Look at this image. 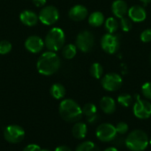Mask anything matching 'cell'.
<instances>
[{
    "label": "cell",
    "instance_id": "obj_1",
    "mask_svg": "<svg viewBox=\"0 0 151 151\" xmlns=\"http://www.w3.org/2000/svg\"><path fill=\"white\" fill-rule=\"evenodd\" d=\"M60 59L55 52L43 53L37 60L36 68L38 72L43 76H51L60 68Z\"/></svg>",
    "mask_w": 151,
    "mask_h": 151
},
{
    "label": "cell",
    "instance_id": "obj_2",
    "mask_svg": "<svg viewBox=\"0 0 151 151\" xmlns=\"http://www.w3.org/2000/svg\"><path fill=\"white\" fill-rule=\"evenodd\" d=\"M61 118L69 123H76L82 118V108L73 100L65 99L62 101L58 108Z\"/></svg>",
    "mask_w": 151,
    "mask_h": 151
},
{
    "label": "cell",
    "instance_id": "obj_3",
    "mask_svg": "<svg viewBox=\"0 0 151 151\" xmlns=\"http://www.w3.org/2000/svg\"><path fill=\"white\" fill-rule=\"evenodd\" d=\"M150 144L148 134L140 129L132 131L125 139L126 147L131 151H144Z\"/></svg>",
    "mask_w": 151,
    "mask_h": 151
},
{
    "label": "cell",
    "instance_id": "obj_4",
    "mask_svg": "<svg viewBox=\"0 0 151 151\" xmlns=\"http://www.w3.org/2000/svg\"><path fill=\"white\" fill-rule=\"evenodd\" d=\"M65 42V35L62 28H52L46 35L44 44L49 51L57 52L63 48Z\"/></svg>",
    "mask_w": 151,
    "mask_h": 151
},
{
    "label": "cell",
    "instance_id": "obj_5",
    "mask_svg": "<svg viewBox=\"0 0 151 151\" xmlns=\"http://www.w3.org/2000/svg\"><path fill=\"white\" fill-rule=\"evenodd\" d=\"M95 45V36L93 33L89 30L81 31L76 37V46L77 49L83 53L90 52Z\"/></svg>",
    "mask_w": 151,
    "mask_h": 151
},
{
    "label": "cell",
    "instance_id": "obj_6",
    "mask_svg": "<svg viewBox=\"0 0 151 151\" xmlns=\"http://www.w3.org/2000/svg\"><path fill=\"white\" fill-rule=\"evenodd\" d=\"M116 126L110 123H104L97 126L96 130V138L102 142H111L117 137Z\"/></svg>",
    "mask_w": 151,
    "mask_h": 151
},
{
    "label": "cell",
    "instance_id": "obj_7",
    "mask_svg": "<svg viewBox=\"0 0 151 151\" xmlns=\"http://www.w3.org/2000/svg\"><path fill=\"white\" fill-rule=\"evenodd\" d=\"M136 101L134 104V115L139 119H148L151 117V102L147 100L141 99L140 95H136Z\"/></svg>",
    "mask_w": 151,
    "mask_h": 151
},
{
    "label": "cell",
    "instance_id": "obj_8",
    "mask_svg": "<svg viewBox=\"0 0 151 151\" xmlns=\"http://www.w3.org/2000/svg\"><path fill=\"white\" fill-rule=\"evenodd\" d=\"M4 137L10 143H19L25 137L24 129L18 125H10L4 130Z\"/></svg>",
    "mask_w": 151,
    "mask_h": 151
},
{
    "label": "cell",
    "instance_id": "obj_9",
    "mask_svg": "<svg viewBox=\"0 0 151 151\" xmlns=\"http://www.w3.org/2000/svg\"><path fill=\"white\" fill-rule=\"evenodd\" d=\"M38 18L42 24L46 26H50L56 23L59 19V12L55 6L48 5L43 7L40 11Z\"/></svg>",
    "mask_w": 151,
    "mask_h": 151
},
{
    "label": "cell",
    "instance_id": "obj_10",
    "mask_svg": "<svg viewBox=\"0 0 151 151\" xmlns=\"http://www.w3.org/2000/svg\"><path fill=\"white\" fill-rule=\"evenodd\" d=\"M101 83L104 90L108 92H116L122 86L123 79L119 74L109 73L102 78Z\"/></svg>",
    "mask_w": 151,
    "mask_h": 151
},
{
    "label": "cell",
    "instance_id": "obj_11",
    "mask_svg": "<svg viewBox=\"0 0 151 151\" xmlns=\"http://www.w3.org/2000/svg\"><path fill=\"white\" fill-rule=\"evenodd\" d=\"M101 46L105 53L113 54L119 48V38L115 34L107 33L101 39Z\"/></svg>",
    "mask_w": 151,
    "mask_h": 151
},
{
    "label": "cell",
    "instance_id": "obj_12",
    "mask_svg": "<svg viewBox=\"0 0 151 151\" xmlns=\"http://www.w3.org/2000/svg\"><path fill=\"white\" fill-rule=\"evenodd\" d=\"M44 45V41L38 36H30L25 41V48L32 53H40Z\"/></svg>",
    "mask_w": 151,
    "mask_h": 151
},
{
    "label": "cell",
    "instance_id": "obj_13",
    "mask_svg": "<svg viewBox=\"0 0 151 151\" xmlns=\"http://www.w3.org/2000/svg\"><path fill=\"white\" fill-rule=\"evenodd\" d=\"M88 14V11L87 7L81 4H76L73 6L68 12L70 19L74 21H81L85 20Z\"/></svg>",
    "mask_w": 151,
    "mask_h": 151
},
{
    "label": "cell",
    "instance_id": "obj_14",
    "mask_svg": "<svg viewBox=\"0 0 151 151\" xmlns=\"http://www.w3.org/2000/svg\"><path fill=\"white\" fill-rule=\"evenodd\" d=\"M128 17L134 22H142L147 17L146 10L141 5H133L128 9Z\"/></svg>",
    "mask_w": 151,
    "mask_h": 151
},
{
    "label": "cell",
    "instance_id": "obj_15",
    "mask_svg": "<svg viewBox=\"0 0 151 151\" xmlns=\"http://www.w3.org/2000/svg\"><path fill=\"white\" fill-rule=\"evenodd\" d=\"M111 11L116 18L121 19L128 12L127 4L124 0H115L111 4Z\"/></svg>",
    "mask_w": 151,
    "mask_h": 151
},
{
    "label": "cell",
    "instance_id": "obj_16",
    "mask_svg": "<svg viewBox=\"0 0 151 151\" xmlns=\"http://www.w3.org/2000/svg\"><path fill=\"white\" fill-rule=\"evenodd\" d=\"M19 20L24 25L28 27H33L37 24L39 18L35 12L29 10H25L19 14Z\"/></svg>",
    "mask_w": 151,
    "mask_h": 151
},
{
    "label": "cell",
    "instance_id": "obj_17",
    "mask_svg": "<svg viewBox=\"0 0 151 151\" xmlns=\"http://www.w3.org/2000/svg\"><path fill=\"white\" fill-rule=\"evenodd\" d=\"M100 107L102 110L108 115L113 114L116 111V101L110 96H104L100 101Z\"/></svg>",
    "mask_w": 151,
    "mask_h": 151
},
{
    "label": "cell",
    "instance_id": "obj_18",
    "mask_svg": "<svg viewBox=\"0 0 151 151\" xmlns=\"http://www.w3.org/2000/svg\"><path fill=\"white\" fill-rule=\"evenodd\" d=\"M88 133V126L83 122H76L72 128V134L75 139L82 140L86 137Z\"/></svg>",
    "mask_w": 151,
    "mask_h": 151
},
{
    "label": "cell",
    "instance_id": "obj_19",
    "mask_svg": "<svg viewBox=\"0 0 151 151\" xmlns=\"http://www.w3.org/2000/svg\"><path fill=\"white\" fill-rule=\"evenodd\" d=\"M88 23L94 28L102 26L104 23V16L101 12H94L88 16Z\"/></svg>",
    "mask_w": 151,
    "mask_h": 151
},
{
    "label": "cell",
    "instance_id": "obj_20",
    "mask_svg": "<svg viewBox=\"0 0 151 151\" xmlns=\"http://www.w3.org/2000/svg\"><path fill=\"white\" fill-rule=\"evenodd\" d=\"M50 95L54 99L61 100L65 95V86L63 85L57 83V84L52 85V86L50 87Z\"/></svg>",
    "mask_w": 151,
    "mask_h": 151
},
{
    "label": "cell",
    "instance_id": "obj_21",
    "mask_svg": "<svg viewBox=\"0 0 151 151\" xmlns=\"http://www.w3.org/2000/svg\"><path fill=\"white\" fill-rule=\"evenodd\" d=\"M77 53V46L73 44H68L66 45H64L62 48V55L64 58L67 60H71L74 58V56Z\"/></svg>",
    "mask_w": 151,
    "mask_h": 151
},
{
    "label": "cell",
    "instance_id": "obj_22",
    "mask_svg": "<svg viewBox=\"0 0 151 151\" xmlns=\"http://www.w3.org/2000/svg\"><path fill=\"white\" fill-rule=\"evenodd\" d=\"M104 27L108 33L114 34L119 27V22L114 17H110L104 21Z\"/></svg>",
    "mask_w": 151,
    "mask_h": 151
},
{
    "label": "cell",
    "instance_id": "obj_23",
    "mask_svg": "<svg viewBox=\"0 0 151 151\" xmlns=\"http://www.w3.org/2000/svg\"><path fill=\"white\" fill-rule=\"evenodd\" d=\"M75 151H100V149L93 142H83L78 145Z\"/></svg>",
    "mask_w": 151,
    "mask_h": 151
},
{
    "label": "cell",
    "instance_id": "obj_24",
    "mask_svg": "<svg viewBox=\"0 0 151 151\" xmlns=\"http://www.w3.org/2000/svg\"><path fill=\"white\" fill-rule=\"evenodd\" d=\"M90 74L93 77L96 78V79H100L103 77L104 74V68L103 66L98 63V62H95L91 65L90 67Z\"/></svg>",
    "mask_w": 151,
    "mask_h": 151
},
{
    "label": "cell",
    "instance_id": "obj_25",
    "mask_svg": "<svg viewBox=\"0 0 151 151\" xmlns=\"http://www.w3.org/2000/svg\"><path fill=\"white\" fill-rule=\"evenodd\" d=\"M133 97L128 93H122L118 97V102L125 108L130 107L133 104Z\"/></svg>",
    "mask_w": 151,
    "mask_h": 151
},
{
    "label": "cell",
    "instance_id": "obj_26",
    "mask_svg": "<svg viewBox=\"0 0 151 151\" xmlns=\"http://www.w3.org/2000/svg\"><path fill=\"white\" fill-rule=\"evenodd\" d=\"M82 112H83V115H85L87 117H91L93 115L97 114V109H96V106L95 104L87 103L83 106Z\"/></svg>",
    "mask_w": 151,
    "mask_h": 151
},
{
    "label": "cell",
    "instance_id": "obj_27",
    "mask_svg": "<svg viewBox=\"0 0 151 151\" xmlns=\"http://www.w3.org/2000/svg\"><path fill=\"white\" fill-rule=\"evenodd\" d=\"M119 26L121 28V29L125 32H128L131 30L132 28V20L130 18H127V17H123L120 19V21H119Z\"/></svg>",
    "mask_w": 151,
    "mask_h": 151
},
{
    "label": "cell",
    "instance_id": "obj_28",
    "mask_svg": "<svg viewBox=\"0 0 151 151\" xmlns=\"http://www.w3.org/2000/svg\"><path fill=\"white\" fill-rule=\"evenodd\" d=\"M12 44L9 41L6 40H2L0 41V54L4 55L7 54L11 52L12 50Z\"/></svg>",
    "mask_w": 151,
    "mask_h": 151
},
{
    "label": "cell",
    "instance_id": "obj_29",
    "mask_svg": "<svg viewBox=\"0 0 151 151\" xmlns=\"http://www.w3.org/2000/svg\"><path fill=\"white\" fill-rule=\"evenodd\" d=\"M142 93L147 99L151 101V82H147L142 86Z\"/></svg>",
    "mask_w": 151,
    "mask_h": 151
},
{
    "label": "cell",
    "instance_id": "obj_30",
    "mask_svg": "<svg viewBox=\"0 0 151 151\" xmlns=\"http://www.w3.org/2000/svg\"><path fill=\"white\" fill-rule=\"evenodd\" d=\"M116 130H117V133L120 135H125L128 130H129V127H128V125L125 122H119L117 125H116Z\"/></svg>",
    "mask_w": 151,
    "mask_h": 151
},
{
    "label": "cell",
    "instance_id": "obj_31",
    "mask_svg": "<svg viewBox=\"0 0 151 151\" xmlns=\"http://www.w3.org/2000/svg\"><path fill=\"white\" fill-rule=\"evenodd\" d=\"M141 40L143 43L151 42V28H147L143 30L141 34Z\"/></svg>",
    "mask_w": 151,
    "mask_h": 151
},
{
    "label": "cell",
    "instance_id": "obj_32",
    "mask_svg": "<svg viewBox=\"0 0 151 151\" xmlns=\"http://www.w3.org/2000/svg\"><path fill=\"white\" fill-rule=\"evenodd\" d=\"M23 151H42V149H41V147L36 144H29L25 147Z\"/></svg>",
    "mask_w": 151,
    "mask_h": 151
},
{
    "label": "cell",
    "instance_id": "obj_33",
    "mask_svg": "<svg viewBox=\"0 0 151 151\" xmlns=\"http://www.w3.org/2000/svg\"><path fill=\"white\" fill-rule=\"evenodd\" d=\"M112 142L115 144L116 148L117 147H121V146H123L125 144V139L122 138V137H116Z\"/></svg>",
    "mask_w": 151,
    "mask_h": 151
},
{
    "label": "cell",
    "instance_id": "obj_34",
    "mask_svg": "<svg viewBox=\"0 0 151 151\" xmlns=\"http://www.w3.org/2000/svg\"><path fill=\"white\" fill-rule=\"evenodd\" d=\"M97 120H98V115H97V114H96V115H93V116H91V117H87V121H88V124H91V125H93V124L96 123V122H97Z\"/></svg>",
    "mask_w": 151,
    "mask_h": 151
},
{
    "label": "cell",
    "instance_id": "obj_35",
    "mask_svg": "<svg viewBox=\"0 0 151 151\" xmlns=\"http://www.w3.org/2000/svg\"><path fill=\"white\" fill-rule=\"evenodd\" d=\"M32 2L37 7H42V6L45 5L47 0H32Z\"/></svg>",
    "mask_w": 151,
    "mask_h": 151
},
{
    "label": "cell",
    "instance_id": "obj_36",
    "mask_svg": "<svg viewBox=\"0 0 151 151\" xmlns=\"http://www.w3.org/2000/svg\"><path fill=\"white\" fill-rule=\"evenodd\" d=\"M55 151H72V150H71L69 147L63 145V146H59V147H58V148L55 150Z\"/></svg>",
    "mask_w": 151,
    "mask_h": 151
},
{
    "label": "cell",
    "instance_id": "obj_37",
    "mask_svg": "<svg viewBox=\"0 0 151 151\" xmlns=\"http://www.w3.org/2000/svg\"><path fill=\"white\" fill-rule=\"evenodd\" d=\"M104 151H119V150H118V149H117L116 147H109V148L105 149Z\"/></svg>",
    "mask_w": 151,
    "mask_h": 151
},
{
    "label": "cell",
    "instance_id": "obj_38",
    "mask_svg": "<svg viewBox=\"0 0 151 151\" xmlns=\"http://www.w3.org/2000/svg\"><path fill=\"white\" fill-rule=\"evenodd\" d=\"M141 2H142L144 4H150L151 3V0H140Z\"/></svg>",
    "mask_w": 151,
    "mask_h": 151
},
{
    "label": "cell",
    "instance_id": "obj_39",
    "mask_svg": "<svg viewBox=\"0 0 151 151\" xmlns=\"http://www.w3.org/2000/svg\"><path fill=\"white\" fill-rule=\"evenodd\" d=\"M150 64H151V54H150Z\"/></svg>",
    "mask_w": 151,
    "mask_h": 151
},
{
    "label": "cell",
    "instance_id": "obj_40",
    "mask_svg": "<svg viewBox=\"0 0 151 151\" xmlns=\"http://www.w3.org/2000/svg\"><path fill=\"white\" fill-rule=\"evenodd\" d=\"M150 145H151V138H150Z\"/></svg>",
    "mask_w": 151,
    "mask_h": 151
},
{
    "label": "cell",
    "instance_id": "obj_41",
    "mask_svg": "<svg viewBox=\"0 0 151 151\" xmlns=\"http://www.w3.org/2000/svg\"><path fill=\"white\" fill-rule=\"evenodd\" d=\"M42 151H49L48 150H42Z\"/></svg>",
    "mask_w": 151,
    "mask_h": 151
}]
</instances>
